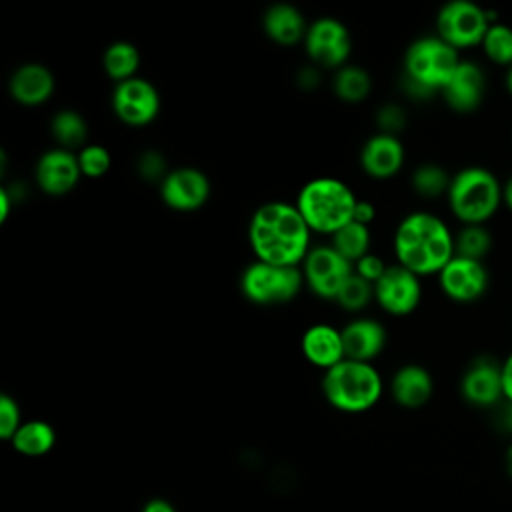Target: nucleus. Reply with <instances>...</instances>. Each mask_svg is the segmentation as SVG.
<instances>
[{
  "label": "nucleus",
  "instance_id": "nucleus-1",
  "mask_svg": "<svg viewBox=\"0 0 512 512\" xmlns=\"http://www.w3.org/2000/svg\"><path fill=\"white\" fill-rule=\"evenodd\" d=\"M310 234L296 204L282 200L258 206L248 224V242L256 260L276 266L304 262L310 252Z\"/></svg>",
  "mask_w": 512,
  "mask_h": 512
},
{
  "label": "nucleus",
  "instance_id": "nucleus-2",
  "mask_svg": "<svg viewBox=\"0 0 512 512\" xmlns=\"http://www.w3.org/2000/svg\"><path fill=\"white\" fill-rule=\"evenodd\" d=\"M454 254L450 228L430 212L408 214L394 232V256L398 264L420 278L440 274Z\"/></svg>",
  "mask_w": 512,
  "mask_h": 512
},
{
  "label": "nucleus",
  "instance_id": "nucleus-3",
  "mask_svg": "<svg viewBox=\"0 0 512 512\" xmlns=\"http://www.w3.org/2000/svg\"><path fill=\"white\" fill-rule=\"evenodd\" d=\"M460 62L458 50L442 38H418L406 50L402 86L414 98H428L446 86Z\"/></svg>",
  "mask_w": 512,
  "mask_h": 512
},
{
  "label": "nucleus",
  "instance_id": "nucleus-4",
  "mask_svg": "<svg viewBox=\"0 0 512 512\" xmlns=\"http://www.w3.org/2000/svg\"><path fill=\"white\" fill-rule=\"evenodd\" d=\"M358 198L336 178H314L306 182L296 198V208L312 232L336 234L352 222Z\"/></svg>",
  "mask_w": 512,
  "mask_h": 512
},
{
  "label": "nucleus",
  "instance_id": "nucleus-5",
  "mask_svg": "<svg viewBox=\"0 0 512 512\" xmlns=\"http://www.w3.org/2000/svg\"><path fill=\"white\" fill-rule=\"evenodd\" d=\"M446 198L452 214L464 226L484 224L502 204V184L488 168L468 166L452 176Z\"/></svg>",
  "mask_w": 512,
  "mask_h": 512
},
{
  "label": "nucleus",
  "instance_id": "nucleus-6",
  "mask_svg": "<svg viewBox=\"0 0 512 512\" xmlns=\"http://www.w3.org/2000/svg\"><path fill=\"white\" fill-rule=\"evenodd\" d=\"M324 398L342 412H364L382 396V378L370 362L344 358L322 378Z\"/></svg>",
  "mask_w": 512,
  "mask_h": 512
},
{
  "label": "nucleus",
  "instance_id": "nucleus-7",
  "mask_svg": "<svg viewBox=\"0 0 512 512\" xmlns=\"http://www.w3.org/2000/svg\"><path fill=\"white\" fill-rule=\"evenodd\" d=\"M304 274L298 266H276L268 262H252L240 276L242 294L260 306L290 302L302 288Z\"/></svg>",
  "mask_w": 512,
  "mask_h": 512
},
{
  "label": "nucleus",
  "instance_id": "nucleus-8",
  "mask_svg": "<svg viewBox=\"0 0 512 512\" xmlns=\"http://www.w3.org/2000/svg\"><path fill=\"white\" fill-rule=\"evenodd\" d=\"M490 16L470 0H452L436 16V36L456 50L482 44L490 28Z\"/></svg>",
  "mask_w": 512,
  "mask_h": 512
},
{
  "label": "nucleus",
  "instance_id": "nucleus-9",
  "mask_svg": "<svg viewBox=\"0 0 512 512\" xmlns=\"http://www.w3.org/2000/svg\"><path fill=\"white\" fill-rule=\"evenodd\" d=\"M354 272V264H350L344 256H340L330 244L310 248L304 258V282L306 286L320 298L336 300L340 288Z\"/></svg>",
  "mask_w": 512,
  "mask_h": 512
},
{
  "label": "nucleus",
  "instance_id": "nucleus-10",
  "mask_svg": "<svg viewBox=\"0 0 512 512\" xmlns=\"http://www.w3.org/2000/svg\"><path fill=\"white\" fill-rule=\"evenodd\" d=\"M306 54L322 68H342L352 52V38L348 28L336 18H318L308 26L304 38Z\"/></svg>",
  "mask_w": 512,
  "mask_h": 512
},
{
  "label": "nucleus",
  "instance_id": "nucleus-11",
  "mask_svg": "<svg viewBox=\"0 0 512 512\" xmlns=\"http://www.w3.org/2000/svg\"><path fill=\"white\" fill-rule=\"evenodd\" d=\"M438 284L450 300L468 304L476 302L486 294L490 274L482 260H472L454 254V258L440 270Z\"/></svg>",
  "mask_w": 512,
  "mask_h": 512
},
{
  "label": "nucleus",
  "instance_id": "nucleus-12",
  "mask_svg": "<svg viewBox=\"0 0 512 512\" xmlns=\"http://www.w3.org/2000/svg\"><path fill=\"white\" fill-rule=\"evenodd\" d=\"M420 298V276L400 264L388 266L382 278L374 284V300L392 316H406L414 312L420 304Z\"/></svg>",
  "mask_w": 512,
  "mask_h": 512
},
{
  "label": "nucleus",
  "instance_id": "nucleus-13",
  "mask_svg": "<svg viewBox=\"0 0 512 512\" xmlns=\"http://www.w3.org/2000/svg\"><path fill=\"white\" fill-rule=\"evenodd\" d=\"M112 110L128 126H146L160 112V94L148 80L134 76L116 84Z\"/></svg>",
  "mask_w": 512,
  "mask_h": 512
},
{
  "label": "nucleus",
  "instance_id": "nucleus-14",
  "mask_svg": "<svg viewBox=\"0 0 512 512\" xmlns=\"http://www.w3.org/2000/svg\"><path fill=\"white\" fill-rule=\"evenodd\" d=\"M164 204L178 212H194L210 198V180L198 168H178L166 174L160 184Z\"/></svg>",
  "mask_w": 512,
  "mask_h": 512
},
{
  "label": "nucleus",
  "instance_id": "nucleus-15",
  "mask_svg": "<svg viewBox=\"0 0 512 512\" xmlns=\"http://www.w3.org/2000/svg\"><path fill=\"white\" fill-rule=\"evenodd\" d=\"M460 392L472 406H496L500 400H504L502 364L490 356L474 358L462 376Z\"/></svg>",
  "mask_w": 512,
  "mask_h": 512
},
{
  "label": "nucleus",
  "instance_id": "nucleus-16",
  "mask_svg": "<svg viewBox=\"0 0 512 512\" xmlns=\"http://www.w3.org/2000/svg\"><path fill=\"white\" fill-rule=\"evenodd\" d=\"M80 176L78 154L64 148H52L36 162V184L50 196L68 194L78 184Z\"/></svg>",
  "mask_w": 512,
  "mask_h": 512
},
{
  "label": "nucleus",
  "instance_id": "nucleus-17",
  "mask_svg": "<svg viewBox=\"0 0 512 512\" xmlns=\"http://www.w3.org/2000/svg\"><path fill=\"white\" fill-rule=\"evenodd\" d=\"M440 94L454 112H474L486 94V74L476 62L462 60Z\"/></svg>",
  "mask_w": 512,
  "mask_h": 512
},
{
  "label": "nucleus",
  "instance_id": "nucleus-18",
  "mask_svg": "<svg viewBox=\"0 0 512 512\" xmlns=\"http://www.w3.org/2000/svg\"><path fill=\"white\" fill-rule=\"evenodd\" d=\"M402 164L404 146L398 136L378 132L364 142L360 152V166L368 176L376 180H388L400 172Z\"/></svg>",
  "mask_w": 512,
  "mask_h": 512
},
{
  "label": "nucleus",
  "instance_id": "nucleus-19",
  "mask_svg": "<svg viewBox=\"0 0 512 512\" xmlns=\"http://www.w3.org/2000/svg\"><path fill=\"white\" fill-rule=\"evenodd\" d=\"M342 344L348 360L370 362L386 346V328L372 318H358L342 328Z\"/></svg>",
  "mask_w": 512,
  "mask_h": 512
},
{
  "label": "nucleus",
  "instance_id": "nucleus-20",
  "mask_svg": "<svg viewBox=\"0 0 512 512\" xmlns=\"http://www.w3.org/2000/svg\"><path fill=\"white\" fill-rule=\"evenodd\" d=\"M300 348H302L304 358L310 364L322 368L324 372L346 358L344 344H342V330H336L330 324L310 326L302 334Z\"/></svg>",
  "mask_w": 512,
  "mask_h": 512
},
{
  "label": "nucleus",
  "instance_id": "nucleus-21",
  "mask_svg": "<svg viewBox=\"0 0 512 512\" xmlns=\"http://www.w3.org/2000/svg\"><path fill=\"white\" fill-rule=\"evenodd\" d=\"M10 96L24 106L44 104L54 92V76L52 72L36 62L22 64L10 76L8 82Z\"/></svg>",
  "mask_w": 512,
  "mask_h": 512
},
{
  "label": "nucleus",
  "instance_id": "nucleus-22",
  "mask_svg": "<svg viewBox=\"0 0 512 512\" xmlns=\"http://www.w3.org/2000/svg\"><path fill=\"white\" fill-rule=\"evenodd\" d=\"M390 392L400 406L420 408L430 400L434 392V380L424 366L406 364L392 376Z\"/></svg>",
  "mask_w": 512,
  "mask_h": 512
},
{
  "label": "nucleus",
  "instance_id": "nucleus-23",
  "mask_svg": "<svg viewBox=\"0 0 512 512\" xmlns=\"http://www.w3.org/2000/svg\"><path fill=\"white\" fill-rule=\"evenodd\" d=\"M262 28L270 40L282 46H294L306 38L308 26L298 8L292 4H274L264 12Z\"/></svg>",
  "mask_w": 512,
  "mask_h": 512
},
{
  "label": "nucleus",
  "instance_id": "nucleus-24",
  "mask_svg": "<svg viewBox=\"0 0 512 512\" xmlns=\"http://www.w3.org/2000/svg\"><path fill=\"white\" fill-rule=\"evenodd\" d=\"M138 64H140V52L130 42L110 44L104 52V58H102V66H104L106 76L110 80H114L116 84L134 78V72L138 70Z\"/></svg>",
  "mask_w": 512,
  "mask_h": 512
},
{
  "label": "nucleus",
  "instance_id": "nucleus-25",
  "mask_svg": "<svg viewBox=\"0 0 512 512\" xmlns=\"http://www.w3.org/2000/svg\"><path fill=\"white\" fill-rule=\"evenodd\" d=\"M370 238V228L352 220L332 234L330 246L350 264H356L360 258L370 254Z\"/></svg>",
  "mask_w": 512,
  "mask_h": 512
},
{
  "label": "nucleus",
  "instance_id": "nucleus-26",
  "mask_svg": "<svg viewBox=\"0 0 512 512\" xmlns=\"http://www.w3.org/2000/svg\"><path fill=\"white\" fill-rule=\"evenodd\" d=\"M52 136L54 140L60 144V148L64 150H74V148H84L86 144V136H88V126L86 120L82 118V114H78L76 110H60L50 124Z\"/></svg>",
  "mask_w": 512,
  "mask_h": 512
},
{
  "label": "nucleus",
  "instance_id": "nucleus-27",
  "mask_svg": "<svg viewBox=\"0 0 512 512\" xmlns=\"http://www.w3.org/2000/svg\"><path fill=\"white\" fill-rule=\"evenodd\" d=\"M54 430L50 424L42 420H32L22 424L16 434L12 436V444L18 452L26 456H40L46 454L54 446Z\"/></svg>",
  "mask_w": 512,
  "mask_h": 512
},
{
  "label": "nucleus",
  "instance_id": "nucleus-28",
  "mask_svg": "<svg viewBox=\"0 0 512 512\" xmlns=\"http://www.w3.org/2000/svg\"><path fill=\"white\" fill-rule=\"evenodd\" d=\"M370 88H372V80L368 72L358 66L346 64L336 72L334 92L344 102H350V104L362 102L370 94Z\"/></svg>",
  "mask_w": 512,
  "mask_h": 512
},
{
  "label": "nucleus",
  "instance_id": "nucleus-29",
  "mask_svg": "<svg viewBox=\"0 0 512 512\" xmlns=\"http://www.w3.org/2000/svg\"><path fill=\"white\" fill-rule=\"evenodd\" d=\"M492 248V234L484 224H466L454 236V250L456 256L482 260Z\"/></svg>",
  "mask_w": 512,
  "mask_h": 512
},
{
  "label": "nucleus",
  "instance_id": "nucleus-30",
  "mask_svg": "<svg viewBox=\"0 0 512 512\" xmlns=\"http://www.w3.org/2000/svg\"><path fill=\"white\" fill-rule=\"evenodd\" d=\"M486 58L498 66H512V28L500 22H492L482 40Z\"/></svg>",
  "mask_w": 512,
  "mask_h": 512
},
{
  "label": "nucleus",
  "instance_id": "nucleus-31",
  "mask_svg": "<svg viewBox=\"0 0 512 512\" xmlns=\"http://www.w3.org/2000/svg\"><path fill=\"white\" fill-rule=\"evenodd\" d=\"M450 182L452 176H448V172L438 164H422L412 174V186L424 198H438L448 194Z\"/></svg>",
  "mask_w": 512,
  "mask_h": 512
},
{
  "label": "nucleus",
  "instance_id": "nucleus-32",
  "mask_svg": "<svg viewBox=\"0 0 512 512\" xmlns=\"http://www.w3.org/2000/svg\"><path fill=\"white\" fill-rule=\"evenodd\" d=\"M372 298H374V284H370L368 280L352 272L350 278L340 288L336 302L340 308L348 312H358V310H364Z\"/></svg>",
  "mask_w": 512,
  "mask_h": 512
},
{
  "label": "nucleus",
  "instance_id": "nucleus-33",
  "mask_svg": "<svg viewBox=\"0 0 512 512\" xmlns=\"http://www.w3.org/2000/svg\"><path fill=\"white\" fill-rule=\"evenodd\" d=\"M78 164H80L82 176H86V178H100V176H104L110 170L112 156L100 144H86L78 152Z\"/></svg>",
  "mask_w": 512,
  "mask_h": 512
},
{
  "label": "nucleus",
  "instance_id": "nucleus-34",
  "mask_svg": "<svg viewBox=\"0 0 512 512\" xmlns=\"http://www.w3.org/2000/svg\"><path fill=\"white\" fill-rule=\"evenodd\" d=\"M20 408L8 394L0 396V436L12 438L20 428Z\"/></svg>",
  "mask_w": 512,
  "mask_h": 512
},
{
  "label": "nucleus",
  "instance_id": "nucleus-35",
  "mask_svg": "<svg viewBox=\"0 0 512 512\" xmlns=\"http://www.w3.org/2000/svg\"><path fill=\"white\" fill-rule=\"evenodd\" d=\"M376 124L380 128L382 134H392L396 136V132H400L406 124V114L400 106L396 104H386L378 110L376 114Z\"/></svg>",
  "mask_w": 512,
  "mask_h": 512
},
{
  "label": "nucleus",
  "instance_id": "nucleus-36",
  "mask_svg": "<svg viewBox=\"0 0 512 512\" xmlns=\"http://www.w3.org/2000/svg\"><path fill=\"white\" fill-rule=\"evenodd\" d=\"M386 264H384V260L380 258V256H376V254H366L364 258H360L356 264H354V272L360 276V278H364V280H368L370 284H376L380 278H382V274L386 272Z\"/></svg>",
  "mask_w": 512,
  "mask_h": 512
},
{
  "label": "nucleus",
  "instance_id": "nucleus-37",
  "mask_svg": "<svg viewBox=\"0 0 512 512\" xmlns=\"http://www.w3.org/2000/svg\"><path fill=\"white\" fill-rule=\"evenodd\" d=\"M138 170L146 180H158L166 178L168 172H164V160L158 152H146L138 160Z\"/></svg>",
  "mask_w": 512,
  "mask_h": 512
},
{
  "label": "nucleus",
  "instance_id": "nucleus-38",
  "mask_svg": "<svg viewBox=\"0 0 512 512\" xmlns=\"http://www.w3.org/2000/svg\"><path fill=\"white\" fill-rule=\"evenodd\" d=\"M374 216H376V208H374V204L358 198L356 208H354V218H352V220H354V222H358V224L368 226V224L374 220Z\"/></svg>",
  "mask_w": 512,
  "mask_h": 512
},
{
  "label": "nucleus",
  "instance_id": "nucleus-39",
  "mask_svg": "<svg viewBox=\"0 0 512 512\" xmlns=\"http://www.w3.org/2000/svg\"><path fill=\"white\" fill-rule=\"evenodd\" d=\"M502 388H504V400L512 404V352L502 362Z\"/></svg>",
  "mask_w": 512,
  "mask_h": 512
},
{
  "label": "nucleus",
  "instance_id": "nucleus-40",
  "mask_svg": "<svg viewBox=\"0 0 512 512\" xmlns=\"http://www.w3.org/2000/svg\"><path fill=\"white\" fill-rule=\"evenodd\" d=\"M10 196H8V190H0V222H6L8 220V214H10Z\"/></svg>",
  "mask_w": 512,
  "mask_h": 512
},
{
  "label": "nucleus",
  "instance_id": "nucleus-41",
  "mask_svg": "<svg viewBox=\"0 0 512 512\" xmlns=\"http://www.w3.org/2000/svg\"><path fill=\"white\" fill-rule=\"evenodd\" d=\"M144 512H174L170 504H166L164 500H152L146 504Z\"/></svg>",
  "mask_w": 512,
  "mask_h": 512
},
{
  "label": "nucleus",
  "instance_id": "nucleus-42",
  "mask_svg": "<svg viewBox=\"0 0 512 512\" xmlns=\"http://www.w3.org/2000/svg\"><path fill=\"white\" fill-rule=\"evenodd\" d=\"M502 202L506 204V208L512 212V174L508 176V180L502 186Z\"/></svg>",
  "mask_w": 512,
  "mask_h": 512
},
{
  "label": "nucleus",
  "instance_id": "nucleus-43",
  "mask_svg": "<svg viewBox=\"0 0 512 512\" xmlns=\"http://www.w3.org/2000/svg\"><path fill=\"white\" fill-rule=\"evenodd\" d=\"M504 462H506V470H508V474L512 476V446L506 450V458H504Z\"/></svg>",
  "mask_w": 512,
  "mask_h": 512
},
{
  "label": "nucleus",
  "instance_id": "nucleus-44",
  "mask_svg": "<svg viewBox=\"0 0 512 512\" xmlns=\"http://www.w3.org/2000/svg\"><path fill=\"white\" fill-rule=\"evenodd\" d=\"M506 88H508V92H510V96H512V66H510L508 72H506Z\"/></svg>",
  "mask_w": 512,
  "mask_h": 512
}]
</instances>
